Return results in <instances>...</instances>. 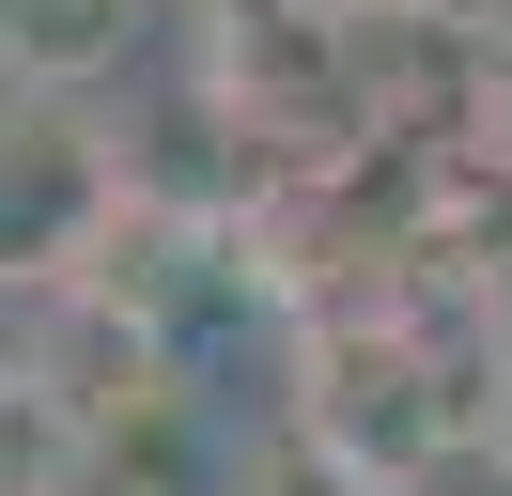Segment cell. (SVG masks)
Returning <instances> with one entry per match:
<instances>
[{"mask_svg": "<svg viewBox=\"0 0 512 496\" xmlns=\"http://www.w3.org/2000/svg\"><path fill=\"white\" fill-rule=\"evenodd\" d=\"M140 47V0H0V93H78Z\"/></svg>", "mask_w": 512, "mask_h": 496, "instance_id": "cell-1", "label": "cell"}, {"mask_svg": "<svg viewBox=\"0 0 512 496\" xmlns=\"http://www.w3.org/2000/svg\"><path fill=\"white\" fill-rule=\"evenodd\" d=\"M32 496H171V465H140V450H94V434H63Z\"/></svg>", "mask_w": 512, "mask_h": 496, "instance_id": "cell-2", "label": "cell"}, {"mask_svg": "<svg viewBox=\"0 0 512 496\" xmlns=\"http://www.w3.org/2000/svg\"><path fill=\"white\" fill-rule=\"evenodd\" d=\"M264 496H373V465H357V450H326V434H280Z\"/></svg>", "mask_w": 512, "mask_h": 496, "instance_id": "cell-3", "label": "cell"}]
</instances>
